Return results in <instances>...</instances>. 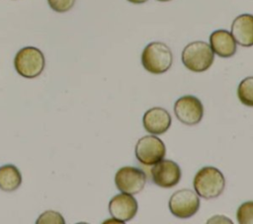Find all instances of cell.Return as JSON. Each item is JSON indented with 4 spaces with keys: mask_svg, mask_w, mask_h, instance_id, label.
Listing matches in <instances>:
<instances>
[{
    "mask_svg": "<svg viewBox=\"0 0 253 224\" xmlns=\"http://www.w3.org/2000/svg\"><path fill=\"white\" fill-rule=\"evenodd\" d=\"M193 186L199 196L205 199L215 198L222 193L225 187V179L217 168L204 167L195 175Z\"/></svg>",
    "mask_w": 253,
    "mask_h": 224,
    "instance_id": "cell-1",
    "label": "cell"
},
{
    "mask_svg": "<svg viewBox=\"0 0 253 224\" xmlns=\"http://www.w3.org/2000/svg\"><path fill=\"white\" fill-rule=\"evenodd\" d=\"M173 63L171 49L161 41L148 43L141 53V64L152 74H162L170 69Z\"/></svg>",
    "mask_w": 253,
    "mask_h": 224,
    "instance_id": "cell-2",
    "label": "cell"
},
{
    "mask_svg": "<svg viewBox=\"0 0 253 224\" xmlns=\"http://www.w3.org/2000/svg\"><path fill=\"white\" fill-rule=\"evenodd\" d=\"M214 59V53L211 45L205 41L197 40L187 44L182 51L184 66L193 72L208 70Z\"/></svg>",
    "mask_w": 253,
    "mask_h": 224,
    "instance_id": "cell-3",
    "label": "cell"
},
{
    "mask_svg": "<svg viewBox=\"0 0 253 224\" xmlns=\"http://www.w3.org/2000/svg\"><path fill=\"white\" fill-rule=\"evenodd\" d=\"M44 65L43 53L35 46L21 48L14 58V66L17 73L29 79L40 76L44 69Z\"/></svg>",
    "mask_w": 253,
    "mask_h": 224,
    "instance_id": "cell-4",
    "label": "cell"
},
{
    "mask_svg": "<svg viewBox=\"0 0 253 224\" xmlns=\"http://www.w3.org/2000/svg\"><path fill=\"white\" fill-rule=\"evenodd\" d=\"M170 212L180 218L187 219L192 217L200 208L199 195L192 189L183 188L175 191L169 199Z\"/></svg>",
    "mask_w": 253,
    "mask_h": 224,
    "instance_id": "cell-5",
    "label": "cell"
},
{
    "mask_svg": "<svg viewBox=\"0 0 253 224\" xmlns=\"http://www.w3.org/2000/svg\"><path fill=\"white\" fill-rule=\"evenodd\" d=\"M166 154L165 144L155 135L141 137L135 145V157L145 166H153L164 158Z\"/></svg>",
    "mask_w": 253,
    "mask_h": 224,
    "instance_id": "cell-6",
    "label": "cell"
},
{
    "mask_svg": "<svg viewBox=\"0 0 253 224\" xmlns=\"http://www.w3.org/2000/svg\"><path fill=\"white\" fill-rule=\"evenodd\" d=\"M115 184L121 192L133 195L143 189L146 184V175L139 168L126 166L116 173Z\"/></svg>",
    "mask_w": 253,
    "mask_h": 224,
    "instance_id": "cell-7",
    "label": "cell"
},
{
    "mask_svg": "<svg viewBox=\"0 0 253 224\" xmlns=\"http://www.w3.org/2000/svg\"><path fill=\"white\" fill-rule=\"evenodd\" d=\"M174 112L176 117L183 124L196 125L203 118L204 107L197 97L186 95L176 101Z\"/></svg>",
    "mask_w": 253,
    "mask_h": 224,
    "instance_id": "cell-8",
    "label": "cell"
},
{
    "mask_svg": "<svg viewBox=\"0 0 253 224\" xmlns=\"http://www.w3.org/2000/svg\"><path fill=\"white\" fill-rule=\"evenodd\" d=\"M152 182L163 188H170L178 185L181 180V169L172 160H160L153 165L151 171Z\"/></svg>",
    "mask_w": 253,
    "mask_h": 224,
    "instance_id": "cell-9",
    "label": "cell"
},
{
    "mask_svg": "<svg viewBox=\"0 0 253 224\" xmlns=\"http://www.w3.org/2000/svg\"><path fill=\"white\" fill-rule=\"evenodd\" d=\"M138 209L136 199L132 194L119 193L115 195L109 202V212L111 216L118 222H126L131 220Z\"/></svg>",
    "mask_w": 253,
    "mask_h": 224,
    "instance_id": "cell-10",
    "label": "cell"
},
{
    "mask_svg": "<svg viewBox=\"0 0 253 224\" xmlns=\"http://www.w3.org/2000/svg\"><path fill=\"white\" fill-rule=\"evenodd\" d=\"M171 121L172 118L168 111L159 107L146 111L142 118L144 129L153 135L165 133L169 129Z\"/></svg>",
    "mask_w": 253,
    "mask_h": 224,
    "instance_id": "cell-11",
    "label": "cell"
},
{
    "mask_svg": "<svg viewBox=\"0 0 253 224\" xmlns=\"http://www.w3.org/2000/svg\"><path fill=\"white\" fill-rule=\"evenodd\" d=\"M231 35L236 43L249 47L253 45V15L241 14L237 16L231 25Z\"/></svg>",
    "mask_w": 253,
    "mask_h": 224,
    "instance_id": "cell-12",
    "label": "cell"
},
{
    "mask_svg": "<svg viewBox=\"0 0 253 224\" xmlns=\"http://www.w3.org/2000/svg\"><path fill=\"white\" fill-rule=\"evenodd\" d=\"M210 45L213 53L227 58L235 54L237 46L231 33L226 30H216L210 36Z\"/></svg>",
    "mask_w": 253,
    "mask_h": 224,
    "instance_id": "cell-13",
    "label": "cell"
},
{
    "mask_svg": "<svg viewBox=\"0 0 253 224\" xmlns=\"http://www.w3.org/2000/svg\"><path fill=\"white\" fill-rule=\"evenodd\" d=\"M21 184L22 175L16 166L6 164L0 167V189L4 191H14Z\"/></svg>",
    "mask_w": 253,
    "mask_h": 224,
    "instance_id": "cell-14",
    "label": "cell"
},
{
    "mask_svg": "<svg viewBox=\"0 0 253 224\" xmlns=\"http://www.w3.org/2000/svg\"><path fill=\"white\" fill-rule=\"evenodd\" d=\"M237 96L243 105L253 107V76L246 77L239 83Z\"/></svg>",
    "mask_w": 253,
    "mask_h": 224,
    "instance_id": "cell-15",
    "label": "cell"
},
{
    "mask_svg": "<svg viewBox=\"0 0 253 224\" xmlns=\"http://www.w3.org/2000/svg\"><path fill=\"white\" fill-rule=\"evenodd\" d=\"M236 219L240 224H253V201L243 202L238 207Z\"/></svg>",
    "mask_w": 253,
    "mask_h": 224,
    "instance_id": "cell-16",
    "label": "cell"
},
{
    "mask_svg": "<svg viewBox=\"0 0 253 224\" xmlns=\"http://www.w3.org/2000/svg\"><path fill=\"white\" fill-rule=\"evenodd\" d=\"M37 223L38 224H64L65 220L59 212L53 211V210H47L39 216Z\"/></svg>",
    "mask_w": 253,
    "mask_h": 224,
    "instance_id": "cell-17",
    "label": "cell"
},
{
    "mask_svg": "<svg viewBox=\"0 0 253 224\" xmlns=\"http://www.w3.org/2000/svg\"><path fill=\"white\" fill-rule=\"evenodd\" d=\"M47 3L53 11L57 13H64L74 6L75 0H47Z\"/></svg>",
    "mask_w": 253,
    "mask_h": 224,
    "instance_id": "cell-18",
    "label": "cell"
},
{
    "mask_svg": "<svg viewBox=\"0 0 253 224\" xmlns=\"http://www.w3.org/2000/svg\"><path fill=\"white\" fill-rule=\"evenodd\" d=\"M127 1L130 2V3H133V4H142V3H145L148 0H127Z\"/></svg>",
    "mask_w": 253,
    "mask_h": 224,
    "instance_id": "cell-19",
    "label": "cell"
},
{
    "mask_svg": "<svg viewBox=\"0 0 253 224\" xmlns=\"http://www.w3.org/2000/svg\"><path fill=\"white\" fill-rule=\"evenodd\" d=\"M157 1H160V2H167V1H170V0H157Z\"/></svg>",
    "mask_w": 253,
    "mask_h": 224,
    "instance_id": "cell-20",
    "label": "cell"
}]
</instances>
